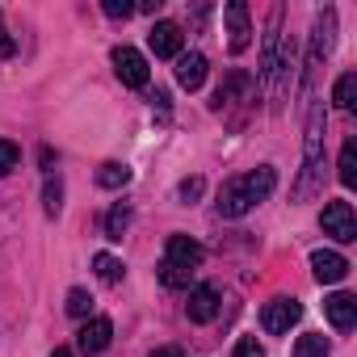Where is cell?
Listing matches in <instances>:
<instances>
[{"label":"cell","mask_w":357,"mask_h":357,"mask_svg":"<svg viewBox=\"0 0 357 357\" xmlns=\"http://www.w3.org/2000/svg\"><path fill=\"white\" fill-rule=\"evenodd\" d=\"M273 185H278V172H273L269 164H261V168H252V172H244V176H231V181L219 190V215H223V219L248 215L257 202H265V198L273 194Z\"/></svg>","instance_id":"cell-1"},{"label":"cell","mask_w":357,"mask_h":357,"mask_svg":"<svg viewBox=\"0 0 357 357\" xmlns=\"http://www.w3.org/2000/svg\"><path fill=\"white\" fill-rule=\"evenodd\" d=\"M324 168V105H311L307 114V143H303V181H298V198H307L315 190V176Z\"/></svg>","instance_id":"cell-2"},{"label":"cell","mask_w":357,"mask_h":357,"mask_svg":"<svg viewBox=\"0 0 357 357\" xmlns=\"http://www.w3.org/2000/svg\"><path fill=\"white\" fill-rule=\"evenodd\" d=\"M319 223H324V236H332L336 244H353L357 240V215H353L349 202H328Z\"/></svg>","instance_id":"cell-3"},{"label":"cell","mask_w":357,"mask_h":357,"mask_svg":"<svg viewBox=\"0 0 357 357\" xmlns=\"http://www.w3.org/2000/svg\"><path fill=\"white\" fill-rule=\"evenodd\" d=\"M298 315H303V303L282 294V298H269V303H265L261 324H265V332H269V336H282V332H290V328L298 324Z\"/></svg>","instance_id":"cell-4"},{"label":"cell","mask_w":357,"mask_h":357,"mask_svg":"<svg viewBox=\"0 0 357 357\" xmlns=\"http://www.w3.org/2000/svg\"><path fill=\"white\" fill-rule=\"evenodd\" d=\"M114 72H118V80H122L126 89H143V84L151 80V68H147V59H143L135 47H118V51H114Z\"/></svg>","instance_id":"cell-5"},{"label":"cell","mask_w":357,"mask_h":357,"mask_svg":"<svg viewBox=\"0 0 357 357\" xmlns=\"http://www.w3.org/2000/svg\"><path fill=\"white\" fill-rule=\"evenodd\" d=\"M223 17H227V47H231V55L248 51V43H252V22H248V5H244V0H231V5L223 9Z\"/></svg>","instance_id":"cell-6"},{"label":"cell","mask_w":357,"mask_h":357,"mask_svg":"<svg viewBox=\"0 0 357 357\" xmlns=\"http://www.w3.org/2000/svg\"><path fill=\"white\" fill-rule=\"evenodd\" d=\"M311 273H315L319 286H336V282L349 278V261L340 252H332V248H315L311 252Z\"/></svg>","instance_id":"cell-7"},{"label":"cell","mask_w":357,"mask_h":357,"mask_svg":"<svg viewBox=\"0 0 357 357\" xmlns=\"http://www.w3.org/2000/svg\"><path fill=\"white\" fill-rule=\"evenodd\" d=\"M181 26L176 22H155L151 26V34H147V47L155 51V59H176L181 55Z\"/></svg>","instance_id":"cell-8"},{"label":"cell","mask_w":357,"mask_h":357,"mask_svg":"<svg viewBox=\"0 0 357 357\" xmlns=\"http://www.w3.org/2000/svg\"><path fill=\"white\" fill-rule=\"evenodd\" d=\"M109 336H114V324H109L105 315H97V319H89V324L80 328L76 349H80L84 357H97V353H105V349H109Z\"/></svg>","instance_id":"cell-9"},{"label":"cell","mask_w":357,"mask_h":357,"mask_svg":"<svg viewBox=\"0 0 357 357\" xmlns=\"http://www.w3.org/2000/svg\"><path fill=\"white\" fill-rule=\"evenodd\" d=\"M164 261L168 265H176V269H198L202 265V248L190 240V236H168V252H164Z\"/></svg>","instance_id":"cell-10"},{"label":"cell","mask_w":357,"mask_h":357,"mask_svg":"<svg viewBox=\"0 0 357 357\" xmlns=\"http://www.w3.org/2000/svg\"><path fill=\"white\" fill-rule=\"evenodd\" d=\"M176 84L190 89V93H198L206 84V55H198V51L176 55Z\"/></svg>","instance_id":"cell-11"},{"label":"cell","mask_w":357,"mask_h":357,"mask_svg":"<svg viewBox=\"0 0 357 357\" xmlns=\"http://www.w3.org/2000/svg\"><path fill=\"white\" fill-rule=\"evenodd\" d=\"M185 311H190L194 324H211V319L219 315V290H215V286H194Z\"/></svg>","instance_id":"cell-12"},{"label":"cell","mask_w":357,"mask_h":357,"mask_svg":"<svg viewBox=\"0 0 357 357\" xmlns=\"http://www.w3.org/2000/svg\"><path fill=\"white\" fill-rule=\"evenodd\" d=\"M324 311H328V319H332V328L336 332H349L353 324H357V298L353 294H332V298H324Z\"/></svg>","instance_id":"cell-13"},{"label":"cell","mask_w":357,"mask_h":357,"mask_svg":"<svg viewBox=\"0 0 357 357\" xmlns=\"http://www.w3.org/2000/svg\"><path fill=\"white\" fill-rule=\"evenodd\" d=\"M97 185H101V190H122V185H130V168L118 164V160L101 164V168H97Z\"/></svg>","instance_id":"cell-14"},{"label":"cell","mask_w":357,"mask_h":357,"mask_svg":"<svg viewBox=\"0 0 357 357\" xmlns=\"http://www.w3.org/2000/svg\"><path fill=\"white\" fill-rule=\"evenodd\" d=\"M328 353H332V344L324 332H303L294 340V357H328Z\"/></svg>","instance_id":"cell-15"},{"label":"cell","mask_w":357,"mask_h":357,"mask_svg":"<svg viewBox=\"0 0 357 357\" xmlns=\"http://www.w3.org/2000/svg\"><path fill=\"white\" fill-rule=\"evenodd\" d=\"M336 168H340V172H336V176H340V185L353 190V185H357V143H353V139H344V147H340V164H336Z\"/></svg>","instance_id":"cell-16"},{"label":"cell","mask_w":357,"mask_h":357,"mask_svg":"<svg viewBox=\"0 0 357 357\" xmlns=\"http://www.w3.org/2000/svg\"><path fill=\"white\" fill-rule=\"evenodd\" d=\"M332 101H336V109H353V105H357V72H344V76L336 80Z\"/></svg>","instance_id":"cell-17"},{"label":"cell","mask_w":357,"mask_h":357,"mask_svg":"<svg viewBox=\"0 0 357 357\" xmlns=\"http://www.w3.org/2000/svg\"><path fill=\"white\" fill-rule=\"evenodd\" d=\"M126 227H130V206H126V202H118V206L105 215V240H114V244H118V240L126 236Z\"/></svg>","instance_id":"cell-18"},{"label":"cell","mask_w":357,"mask_h":357,"mask_svg":"<svg viewBox=\"0 0 357 357\" xmlns=\"http://www.w3.org/2000/svg\"><path fill=\"white\" fill-rule=\"evenodd\" d=\"M93 269H97V278H101L105 286L122 282V261H118V257H109V252H97V257H93Z\"/></svg>","instance_id":"cell-19"},{"label":"cell","mask_w":357,"mask_h":357,"mask_svg":"<svg viewBox=\"0 0 357 357\" xmlns=\"http://www.w3.org/2000/svg\"><path fill=\"white\" fill-rule=\"evenodd\" d=\"M190 278H194L190 269H176V265H168V261L160 265V282H164L168 290H185V286H190Z\"/></svg>","instance_id":"cell-20"},{"label":"cell","mask_w":357,"mask_h":357,"mask_svg":"<svg viewBox=\"0 0 357 357\" xmlns=\"http://www.w3.org/2000/svg\"><path fill=\"white\" fill-rule=\"evenodd\" d=\"M89 311H93L89 290H80V286H76V290H68V315H72V319H84Z\"/></svg>","instance_id":"cell-21"},{"label":"cell","mask_w":357,"mask_h":357,"mask_svg":"<svg viewBox=\"0 0 357 357\" xmlns=\"http://www.w3.org/2000/svg\"><path fill=\"white\" fill-rule=\"evenodd\" d=\"M17 164H22V151H17V143L0 139V176H9V172H13Z\"/></svg>","instance_id":"cell-22"},{"label":"cell","mask_w":357,"mask_h":357,"mask_svg":"<svg viewBox=\"0 0 357 357\" xmlns=\"http://www.w3.org/2000/svg\"><path fill=\"white\" fill-rule=\"evenodd\" d=\"M43 198H47V215L55 219V215H59V206H63V202H59V198H63L59 176H47V190H43Z\"/></svg>","instance_id":"cell-23"},{"label":"cell","mask_w":357,"mask_h":357,"mask_svg":"<svg viewBox=\"0 0 357 357\" xmlns=\"http://www.w3.org/2000/svg\"><path fill=\"white\" fill-rule=\"evenodd\" d=\"M101 9H105V17H114V22H126V17L135 13L130 0H101Z\"/></svg>","instance_id":"cell-24"},{"label":"cell","mask_w":357,"mask_h":357,"mask_svg":"<svg viewBox=\"0 0 357 357\" xmlns=\"http://www.w3.org/2000/svg\"><path fill=\"white\" fill-rule=\"evenodd\" d=\"M231 357H265V349L257 344V336H244V340H236V353Z\"/></svg>","instance_id":"cell-25"},{"label":"cell","mask_w":357,"mask_h":357,"mask_svg":"<svg viewBox=\"0 0 357 357\" xmlns=\"http://www.w3.org/2000/svg\"><path fill=\"white\" fill-rule=\"evenodd\" d=\"M176 194H181L185 202H194V198H202V176H190V181H181V190H176Z\"/></svg>","instance_id":"cell-26"},{"label":"cell","mask_w":357,"mask_h":357,"mask_svg":"<svg viewBox=\"0 0 357 357\" xmlns=\"http://www.w3.org/2000/svg\"><path fill=\"white\" fill-rule=\"evenodd\" d=\"M13 51H17V43H13V34L0 26V59H13Z\"/></svg>","instance_id":"cell-27"},{"label":"cell","mask_w":357,"mask_h":357,"mask_svg":"<svg viewBox=\"0 0 357 357\" xmlns=\"http://www.w3.org/2000/svg\"><path fill=\"white\" fill-rule=\"evenodd\" d=\"M151 357H181V349H176V344H164V349H155Z\"/></svg>","instance_id":"cell-28"},{"label":"cell","mask_w":357,"mask_h":357,"mask_svg":"<svg viewBox=\"0 0 357 357\" xmlns=\"http://www.w3.org/2000/svg\"><path fill=\"white\" fill-rule=\"evenodd\" d=\"M51 357H72V349H55V353H51Z\"/></svg>","instance_id":"cell-29"}]
</instances>
